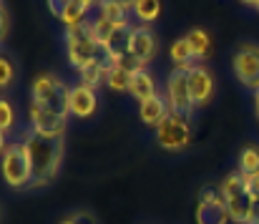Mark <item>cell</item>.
Masks as SVG:
<instances>
[{
	"instance_id": "24",
	"label": "cell",
	"mask_w": 259,
	"mask_h": 224,
	"mask_svg": "<svg viewBox=\"0 0 259 224\" xmlns=\"http://www.w3.org/2000/svg\"><path fill=\"white\" fill-rule=\"evenodd\" d=\"M111 68H108V88L111 91H116V93H128L131 91V83H134V73L131 71H126V68H121V66H113V63H108Z\"/></svg>"
},
{
	"instance_id": "23",
	"label": "cell",
	"mask_w": 259,
	"mask_h": 224,
	"mask_svg": "<svg viewBox=\"0 0 259 224\" xmlns=\"http://www.w3.org/2000/svg\"><path fill=\"white\" fill-rule=\"evenodd\" d=\"M184 38L189 41V46H191V51H194L196 61L201 63V61L209 56V48H211V38H209V33H206L204 28H191Z\"/></svg>"
},
{
	"instance_id": "33",
	"label": "cell",
	"mask_w": 259,
	"mask_h": 224,
	"mask_svg": "<svg viewBox=\"0 0 259 224\" xmlns=\"http://www.w3.org/2000/svg\"><path fill=\"white\" fill-rule=\"evenodd\" d=\"M81 3H86L88 8H96V5H98V3H101V0H81Z\"/></svg>"
},
{
	"instance_id": "7",
	"label": "cell",
	"mask_w": 259,
	"mask_h": 224,
	"mask_svg": "<svg viewBox=\"0 0 259 224\" xmlns=\"http://www.w3.org/2000/svg\"><path fill=\"white\" fill-rule=\"evenodd\" d=\"M166 103H169L171 114L186 116V119L194 116L196 103H194V96H191V86H189V73L186 71L171 68V73L166 76Z\"/></svg>"
},
{
	"instance_id": "15",
	"label": "cell",
	"mask_w": 259,
	"mask_h": 224,
	"mask_svg": "<svg viewBox=\"0 0 259 224\" xmlns=\"http://www.w3.org/2000/svg\"><path fill=\"white\" fill-rule=\"evenodd\" d=\"M98 18L113 23V25H128V13H131V0H101L98 5Z\"/></svg>"
},
{
	"instance_id": "28",
	"label": "cell",
	"mask_w": 259,
	"mask_h": 224,
	"mask_svg": "<svg viewBox=\"0 0 259 224\" xmlns=\"http://www.w3.org/2000/svg\"><path fill=\"white\" fill-rule=\"evenodd\" d=\"M71 219H73V224H98V217H96L93 212H88V209L71 212Z\"/></svg>"
},
{
	"instance_id": "5",
	"label": "cell",
	"mask_w": 259,
	"mask_h": 224,
	"mask_svg": "<svg viewBox=\"0 0 259 224\" xmlns=\"http://www.w3.org/2000/svg\"><path fill=\"white\" fill-rule=\"evenodd\" d=\"M66 58L76 71H83L88 66L98 63L106 58V53L101 51V46L91 38L88 28H76V30H66Z\"/></svg>"
},
{
	"instance_id": "17",
	"label": "cell",
	"mask_w": 259,
	"mask_h": 224,
	"mask_svg": "<svg viewBox=\"0 0 259 224\" xmlns=\"http://www.w3.org/2000/svg\"><path fill=\"white\" fill-rule=\"evenodd\" d=\"M169 56H171L174 68H179V71H191L194 66H199V61H196V56H194V51H191L186 38H176L174 41Z\"/></svg>"
},
{
	"instance_id": "4",
	"label": "cell",
	"mask_w": 259,
	"mask_h": 224,
	"mask_svg": "<svg viewBox=\"0 0 259 224\" xmlns=\"http://www.w3.org/2000/svg\"><path fill=\"white\" fill-rule=\"evenodd\" d=\"M3 179L10 189H28L33 186V171L20 141H3Z\"/></svg>"
},
{
	"instance_id": "12",
	"label": "cell",
	"mask_w": 259,
	"mask_h": 224,
	"mask_svg": "<svg viewBox=\"0 0 259 224\" xmlns=\"http://www.w3.org/2000/svg\"><path fill=\"white\" fill-rule=\"evenodd\" d=\"M131 53L144 61L146 66L156 58L159 53V38L151 30V25H136L134 23V33H131Z\"/></svg>"
},
{
	"instance_id": "32",
	"label": "cell",
	"mask_w": 259,
	"mask_h": 224,
	"mask_svg": "<svg viewBox=\"0 0 259 224\" xmlns=\"http://www.w3.org/2000/svg\"><path fill=\"white\" fill-rule=\"evenodd\" d=\"M254 224H259V199L254 202Z\"/></svg>"
},
{
	"instance_id": "30",
	"label": "cell",
	"mask_w": 259,
	"mask_h": 224,
	"mask_svg": "<svg viewBox=\"0 0 259 224\" xmlns=\"http://www.w3.org/2000/svg\"><path fill=\"white\" fill-rule=\"evenodd\" d=\"M8 33H10V10L8 5H3V41L8 38Z\"/></svg>"
},
{
	"instance_id": "25",
	"label": "cell",
	"mask_w": 259,
	"mask_h": 224,
	"mask_svg": "<svg viewBox=\"0 0 259 224\" xmlns=\"http://www.w3.org/2000/svg\"><path fill=\"white\" fill-rule=\"evenodd\" d=\"M18 126V111L13 106L10 98H3L0 101V131H3V141H8L10 131Z\"/></svg>"
},
{
	"instance_id": "20",
	"label": "cell",
	"mask_w": 259,
	"mask_h": 224,
	"mask_svg": "<svg viewBox=\"0 0 259 224\" xmlns=\"http://www.w3.org/2000/svg\"><path fill=\"white\" fill-rule=\"evenodd\" d=\"M131 25V23H128ZM86 28H88V33H91V38L101 46V51H106L108 48V43H111V38L116 35V30L121 28V25H113V23H108V20H103V18H91L86 23Z\"/></svg>"
},
{
	"instance_id": "21",
	"label": "cell",
	"mask_w": 259,
	"mask_h": 224,
	"mask_svg": "<svg viewBox=\"0 0 259 224\" xmlns=\"http://www.w3.org/2000/svg\"><path fill=\"white\" fill-rule=\"evenodd\" d=\"M88 13H91V8H88L86 3H81V0H71L68 5H66V10H63V15H61V23L66 25V30H76V28H83L88 20Z\"/></svg>"
},
{
	"instance_id": "35",
	"label": "cell",
	"mask_w": 259,
	"mask_h": 224,
	"mask_svg": "<svg viewBox=\"0 0 259 224\" xmlns=\"http://www.w3.org/2000/svg\"><path fill=\"white\" fill-rule=\"evenodd\" d=\"M239 3H244V5H252V8L257 5V0H239Z\"/></svg>"
},
{
	"instance_id": "11",
	"label": "cell",
	"mask_w": 259,
	"mask_h": 224,
	"mask_svg": "<svg viewBox=\"0 0 259 224\" xmlns=\"http://www.w3.org/2000/svg\"><path fill=\"white\" fill-rule=\"evenodd\" d=\"M186 73H189V86H191V96H194L196 108L209 106L211 98H214V76H211V71L204 63H199Z\"/></svg>"
},
{
	"instance_id": "6",
	"label": "cell",
	"mask_w": 259,
	"mask_h": 224,
	"mask_svg": "<svg viewBox=\"0 0 259 224\" xmlns=\"http://www.w3.org/2000/svg\"><path fill=\"white\" fill-rule=\"evenodd\" d=\"M191 136H194L191 119L179 116V114H169V116H166V119L154 129L156 146H159V149H164V151H171V154L189 149Z\"/></svg>"
},
{
	"instance_id": "19",
	"label": "cell",
	"mask_w": 259,
	"mask_h": 224,
	"mask_svg": "<svg viewBox=\"0 0 259 224\" xmlns=\"http://www.w3.org/2000/svg\"><path fill=\"white\" fill-rule=\"evenodd\" d=\"M131 15L139 25H151L161 18V0H131Z\"/></svg>"
},
{
	"instance_id": "14",
	"label": "cell",
	"mask_w": 259,
	"mask_h": 224,
	"mask_svg": "<svg viewBox=\"0 0 259 224\" xmlns=\"http://www.w3.org/2000/svg\"><path fill=\"white\" fill-rule=\"evenodd\" d=\"M169 103H166V96H156V98H149L144 103H139V119L144 126L149 129H156L166 116H169Z\"/></svg>"
},
{
	"instance_id": "26",
	"label": "cell",
	"mask_w": 259,
	"mask_h": 224,
	"mask_svg": "<svg viewBox=\"0 0 259 224\" xmlns=\"http://www.w3.org/2000/svg\"><path fill=\"white\" fill-rule=\"evenodd\" d=\"M18 83V61L10 56V51L5 48L3 51V58H0V86L3 88H10Z\"/></svg>"
},
{
	"instance_id": "18",
	"label": "cell",
	"mask_w": 259,
	"mask_h": 224,
	"mask_svg": "<svg viewBox=\"0 0 259 224\" xmlns=\"http://www.w3.org/2000/svg\"><path fill=\"white\" fill-rule=\"evenodd\" d=\"M108 68H111V66H108V61L103 58V61L88 66L83 71H78V83L91 88V91H98L103 83H108Z\"/></svg>"
},
{
	"instance_id": "22",
	"label": "cell",
	"mask_w": 259,
	"mask_h": 224,
	"mask_svg": "<svg viewBox=\"0 0 259 224\" xmlns=\"http://www.w3.org/2000/svg\"><path fill=\"white\" fill-rule=\"evenodd\" d=\"M237 171L242 176H252V174H259V146L257 144H244L239 149V156H237Z\"/></svg>"
},
{
	"instance_id": "10",
	"label": "cell",
	"mask_w": 259,
	"mask_h": 224,
	"mask_svg": "<svg viewBox=\"0 0 259 224\" xmlns=\"http://www.w3.org/2000/svg\"><path fill=\"white\" fill-rule=\"evenodd\" d=\"M232 217L224 207V199L219 194V189L214 186H204L199 192V202H196V224H229Z\"/></svg>"
},
{
	"instance_id": "34",
	"label": "cell",
	"mask_w": 259,
	"mask_h": 224,
	"mask_svg": "<svg viewBox=\"0 0 259 224\" xmlns=\"http://www.w3.org/2000/svg\"><path fill=\"white\" fill-rule=\"evenodd\" d=\"M58 224H73V219H71V214H68V217H63V219H61Z\"/></svg>"
},
{
	"instance_id": "16",
	"label": "cell",
	"mask_w": 259,
	"mask_h": 224,
	"mask_svg": "<svg viewBox=\"0 0 259 224\" xmlns=\"http://www.w3.org/2000/svg\"><path fill=\"white\" fill-rule=\"evenodd\" d=\"M128 93H131L139 103H144V101H149V98L161 96V93H159V83H156V78H154V76L149 73V68L134 76V83H131V91H128Z\"/></svg>"
},
{
	"instance_id": "31",
	"label": "cell",
	"mask_w": 259,
	"mask_h": 224,
	"mask_svg": "<svg viewBox=\"0 0 259 224\" xmlns=\"http://www.w3.org/2000/svg\"><path fill=\"white\" fill-rule=\"evenodd\" d=\"M254 116H257V121H259V91L254 93Z\"/></svg>"
},
{
	"instance_id": "2",
	"label": "cell",
	"mask_w": 259,
	"mask_h": 224,
	"mask_svg": "<svg viewBox=\"0 0 259 224\" xmlns=\"http://www.w3.org/2000/svg\"><path fill=\"white\" fill-rule=\"evenodd\" d=\"M30 103H38L61 116H71V86H66L61 76L46 71L30 83Z\"/></svg>"
},
{
	"instance_id": "36",
	"label": "cell",
	"mask_w": 259,
	"mask_h": 224,
	"mask_svg": "<svg viewBox=\"0 0 259 224\" xmlns=\"http://www.w3.org/2000/svg\"><path fill=\"white\" fill-rule=\"evenodd\" d=\"M254 8H257V10H259V0H257V5H254Z\"/></svg>"
},
{
	"instance_id": "27",
	"label": "cell",
	"mask_w": 259,
	"mask_h": 224,
	"mask_svg": "<svg viewBox=\"0 0 259 224\" xmlns=\"http://www.w3.org/2000/svg\"><path fill=\"white\" fill-rule=\"evenodd\" d=\"M108 61V58H106ZM108 63H113V66H121V68H126V71H131V73H141V71H146V63L144 61H139L131 51L128 53H123V56H118V58H111Z\"/></svg>"
},
{
	"instance_id": "3",
	"label": "cell",
	"mask_w": 259,
	"mask_h": 224,
	"mask_svg": "<svg viewBox=\"0 0 259 224\" xmlns=\"http://www.w3.org/2000/svg\"><path fill=\"white\" fill-rule=\"evenodd\" d=\"M219 194L224 199V207L234 224H254V199L244 186V176L239 171H232L222 179Z\"/></svg>"
},
{
	"instance_id": "13",
	"label": "cell",
	"mask_w": 259,
	"mask_h": 224,
	"mask_svg": "<svg viewBox=\"0 0 259 224\" xmlns=\"http://www.w3.org/2000/svg\"><path fill=\"white\" fill-rule=\"evenodd\" d=\"M98 111V91H91L86 86L76 83L71 86V116L88 121Z\"/></svg>"
},
{
	"instance_id": "1",
	"label": "cell",
	"mask_w": 259,
	"mask_h": 224,
	"mask_svg": "<svg viewBox=\"0 0 259 224\" xmlns=\"http://www.w3.org/2000/svg\"><path fill=\"white\" fill-rule=\"evenodd\" d=\"M20 146L25 151L28 161H30V171H33V186L43 189L48 184L56 181L63 156H66V144L63 139H48L35 134L33 129H23L18 136Z\"/></svg>"
},
{
	"instance_id": "9",
	"label": "cell",
	"mask_w": 259,
	"mask_h": 224,
	"mask_svg": "<svg viewBox=\"0 0 259 224\" xmlns=\"http://www.w3.org/2000/svg\"><path fill=\"white\" fill-rule=\"evenodd\" d=\"M28 129L48 139H63L68 131V116L48 111L38 103H28Z\"/></svg>"
},
{
	"instance_id": "8",
	"label": "cell",
	"mask_w": 259,
	"mask_h": 224,
	"mask_svg": "<svg viewBox=\"0 0 259 224\" xmlns=\"http://www.w3.org/2000/svg\"><path fill=\"white\" fill-rule=\"evenodd\" d=\"M232 71L237 76V81L257 93L259 91V46L257 43H242L234 56H232Z\"/></svg>"
},
{
	"instance_id": "29",
	"label": "cell",
	"mask_w": 259,
	"mask_h": 224,
	"mask_svg": "<svg viewBox=\"0 0 259 224\" xmlns=\"http://www.w3.org/2000/svg\"><path fill=\"white\" fill-rule=\"evenodd\" d=\"M244 186H247V192L252 194V199L257 202V199H259V174L244 176Z\"/></svg>"
}]
</instances>
